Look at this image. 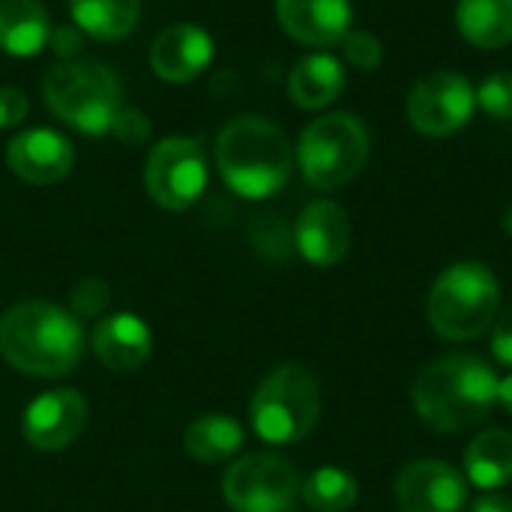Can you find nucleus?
<instances>
[{
	"instance_id": "19",
	"label": "nucleus",
	"mask_w": 512,
	"mask_h": 512,
	"mask_svg": "<svg viewBox=\"0 0 512 512\" xmlns=\"http://www.w3.org/2000/svg\"><path fill=\"white\" fill-rule=\"evenodd\" d=\"M51 39V18L39 0H0V51L36 57Z\"/></svg>"
},
{
	"instance_id": "15",
	"label": "nucleus",
	"mask_w": 512,
	"mask_h": 512,
	"mask_svg": "<svg viewBox=\"0 0 512 512\" xmlns=\"http://www.w3.org/2000/svg\"><path fill=\"white\" fill-rule=\"evenodd\" d=\"M213 36L189 21L165 27L150 45V69L168 84H189L213 63Z\"/></svg>"
},
{
	"instance_id": "4",
	"label": "nucleus",
	"mask_w": 512,
	"mask_h": 512,
	"mask_svg": "<svg viewBox=\"0 0 512 512\" xmlns=\"http://www.w3.org/2000/svg\"><path fill=\"white\" fill-rule=\"evenodd\" d=\"M42 99L66 126L81 135L105 138L123 111L120 78L96 60H63L48 69Z\"/></svg>"
},
{
	"instance_id": "31",
	"label": "nucleus",
	"mask_w": 512,
	"mask_h": 512,
	"mask_svg": "<svg viewBox=\"0 0 512 512\" xmlns=\"http://www.w3.org/2000/svg\"><path fill=\"white\" fill-rule=\"evenodd\" d=\"M51 51L60 54L63 60H72L81 45H84V33L75 24H63V27H51V39H48Z\"/></svg>"
},
{
	"instance_id": "18",
	"label": "nucleus",
	"mask_w": 512,
	"mask_h": 512,
	"mask_svg": "<svg viewBox=\"0 0 512 512\" xmlns=\"http://www.w3.org/2000/svg\"><path fill=\"white\" fill-rule=\"evenodd\" d=\"M345 63L330 51H312L294 63L288 75V96L303 111H321L333 105L345 90Z\"/></svg>"
},
{
	"instance_id": "32",
	"label": "nucleus",
	"mask_w": 512,
	"mask_h": 512,
	"mask_svg": "<svg viewBox=\"0 0 512 512\" xmlns=\"http://www.w3.org/2000/svg\"><path fill=\"white\" fill-rule=\"evenodd\" d=\"M468 512H512V498L504 492H483L468 504Z\"/></svg>"
},
{
	"instance_id": "29",
	"label": "nucleus",
	"mask_w": 512,
	"mask_h": 512,
	"mask_svg": "<svg viewBox=\"0 0 512 512\" xmlns=\"http://www.w3.org/2000/svg\"><path fill=\"white\" fill-rule=\"evenodd\" d=\"M27 111H30L27 96H24L18 87L3 84V87H0V129L21 126V123H24V117H27Z\"/></svg>"
},
{
	"instance_id": "13",
	"label": "nucleus",
	"mask_w": 512,
	"mask_h": 512,
	"mask_svg": "<svg viewBox=\"0 0 512 512\" xmlns=\"http://www.w3.org/2000/svg\"><path fill=\"white\" fill-rule=\"evenodd\" d=\"M6 165L30 186H54L69 177L75 165V147L66 135L33 126L18 132L6 147Z\"/></svg>"
},
{
	"instance_id": "20",
	"label": "nucleus",
	"mask_w": 512,
	"mask_h": 512,
	"mask_svg": "<svg viewBox=\"0 0 512 512\" xmlns=\"http://www.w3.org/2000/svg\"><path fill=\"white\" fill-rule=\"evenodd\" d=\"M465 480L480 492H498L512 483V432L489 429L465 450Z\"/></svg>"
},
{
	"instance_id": "24",
	"label": "nucleus",
	"mask_w": 512,
	"mask_h": 512,
	"mask_svg": "<svg viewBox=\"0 0 512 512\" xmlns=\"http://www.w3.org/2000/svg\"><path fill=\"white\" fill-rule=\"evenodd\" d=\"M300 498L312 512H348L360 498V486L348 471L324 465L300 483Z\"/></svg>"
},
{
	"instance_id": "28",
	"label": "nucleus",
	"mask_w": 512,
	"mask_h": 512,
	"mask_svg": "<svg viewBox=\"0 0 512 512\" xmlns=\"http://www.w3.org/2000/svg\"><path fill=\"white\" fill-rule=\"evenodd\" d=\"M111 135H117V138H120L123 144H129V147H138V144H144V141L150 138V120H147V114H141L138 108H126V105H123V111H120L117 120H114Z\"/></svg>"
},
{
	"instance_id": "22",
	"label": "nucleus",
	"mask_w": 512,
	"mask_h": 512,
	"mask_svg": "<svg viewBox=\"0 0 512 512\" xmlns=\"http://www.w3.org/2000/svg\"><path fill=\"white\" fill-rule=\"evenodd\" d=\"M246 444L243 426L231 414H201L183 432L186 453L201 465L231 462Z\"/></svg>"
},
{
	"instance_id": "34",
	"label": "nucleus",
	"mask_w": 512,
	"mask_h": 512,
	"mask_svg": "<svg viewBox=\"0 0 512 512\" xmlns=\"http://www.w3.org/2000/svg\"><path fill=\"white\" fill-rule=\"evenodd\" d=\"M504 231H507V237H512V204L507 207V213H504Z\"/></svg>"
},
{
	"instance_id": "17",
	"label": "nucleus",
	"mask_w": 512,
	"mask_h": 512,
	"mask_svg": "<svg viewBox=\"0 0 512 512\" xmlns=\"http://www.w3.org/2000/svg\"><path fill=\"white\" fill-rule=\"evenodd\" d=\"M96 360L111 372H138L153 351V333L144 318L132 312H114L96 321L90 336Z\"/></svg>"
},
{
	"instance_id": "1",
	"label": "nucleus",
	"mask_w": 512,
	"mask_h": 512,
	"mask_svg": "<svg viewBox=\"0 0 512 512\" xmlns=\"http://www.w3.org/2000/svg\"><path fill=\"white\" fill-rule=\"evenodd\" d=\"M498 381V372L480 354H444L417 372L411 384V405L435 432H471L483 426L498 405Z\"/></svg>"
},
{
	"instance_id": "27",
	"label": "nucleus",
	"mask_w": 512,
	"mask_h": 512,
	"mask_svg": "<svg viewBox=\"0 0 512 512\" xmlns=\"http://www.w3.org/2000/svg\"><path fill=\"white\" fill-rule=\"evenodd\" d=\"M72 315L75 318H96V315H102L105 312V306H108V300H111V294H108V285L102 282V279H96V276H90V279H81L75 288H72Z\"/></svg>"
},
{
	"instance_id": "21",
	"label": "nucleus",
	"mask_w": 512,
	"mask_h": 512,
	"mask_svg": "<svg viewBox=\"0 0 512 512\" xmlns=\"http://www.w3.org/2000/svg\"><path fill=\"white\" fill-rule=\"evenodd\" d=\"M456 27L480 51L507 48L512 42V0H459Z\"/></svg>"
},
{
	"instance_id": "6",
	"label": "nucleus",
	"mask_w": 512,
	"mask_h": 512,
	"mask_svg": "<svg viewBox=\"0 0 512 512\" xmlns=\"http://www.w3.org/2000/svg\"><path fill=\"white\" fill-rule=\"evenodd\" d=\"M321 417V384L300 363H282L264 375L249 402L255 435L270 447L300 444Z\"/></svg>"
},
{
	"instance_id": "33",
	"label": "nucleus",
	"mask_w": 512,
	"mask_h": 512,
	"mask_svg": "<svg viewBox=\"0 0 512 512\" xmlns=\"http://www.w3.org/2000/svg\"><path fill=\"white\" fill-rule=\"evenodd\" d=\"M498 405L512 417V372L498 381Z\"/></svg>"
},
{
	"instance_id": "2",
	"label": "nucleus",
	"mask_w": 512,
	"mask_h": 512,
	"mask_svg": "<svg viewBox=\"0 0 512 512\" xmlns=\"http://www.w3.org/2000/svg\"><path fill=\"white\" fill-rule=\"evenodd\" d=\"M84 354L81 321L48 300H24L0 318V357L33 378H63Z\"/></svg>"
},
{
	"instance_id": "12",
	"label": "nucleus",
	"mask_w": 512,
	"mask_h": 512,
	"mask_svg": "<svg viewBox=\"0 0 512 512\" xmlns=\"http://www.w3.org/2000/svg\"><path fill=\"white\" fill-rule=\"evenodd\" d=\"M87 423V402L78 390L57 387L36 396L21 414V435L33 450L57 453L78 441Z\"/></svg>"
},
{
	"instance_id": "10",
	"label": "nucleus",
	"mask_w": 512,
	"mask_h": 512,
	"mask_svg": "<svg viewBox=\"0 0 512 512\" xmlns=\"http://www.w3.org/2000/svg\"><path fill=\"white\" fill-rule=\"evenodd\" d=\"M474 111H477V87L453 69H435L423 75L411 87L405 102L408 123L414 126V132L426 138L456 135L471 123Z\"/></svg>"
},
{
	"instance_id": "26",
	"label": "nucleus",
	"mask_w": 512,
	"mask_h": 512,
	"mask_svg": "<svg viewBox=\"0 0 512 512\" xmlns=\"http://www.w3.org/2000/svg\"><path fill=\"white\" fill-rule=\"evenodd\" d=\"M477 108L495 120H512V72H492L477 87Z\"/></svg>"
},
{
	"instance_id": "7",
	"label": "nucleus",
	"mask_w": 512,
	"mask_h": 512,
	"mask_svg": "<svg viewBox=\"0 0 512 512\" xmlns=\"http://www.w3.org/2000/svg\"><path fill=\"white\" fill-rule=\"evenodd\" d=\"M369 150L372 141L366 123L351 111H333L300 132L294 162L312 189L336 192L363 171Z\"/></svg>"
},
{
	"instance_id": "3",
	"label": "nucleus",
	"mask_w": 512,
	"mask_h": 512,
	"mask_svg": "<svg viewBox=\"0 0 512 512\" xmlns=\"http://www.w3.org/2000/svg\"><path fill=\"white\" fill-rule=\"evenodd\" d=\"M216 168L225 186L246 198H273L294 171V147L288 135L267 117L240 114L216 138Z\"/></svg>"
},
{
	"instance_id": "23",
	"label": "nucleus",
	"mask_w": 512,
	"mask_h": 512,
	"mask_svg": "<svg viewBox=\"0 0 512 512\" xmlns=\"http://www.w3.org/2000/svg\"><path fill=\"white\" fill-rule=\"evenodd\" d=\"M72 24L93 39H126L141 21V0H66Z\"/></svg>"
},
{
	"instance_id": "16",
	"label": "nucleus",
	"mask_w": 512,
	"mask_h": 512,
	"mask_svg": "<svg viewBox=\"0 0 512 512\" xmlns=\"http://www.w3.org/2000/svg\"><path fill=\"white\" fill-rule=\"evenodd\" d=\"M276 21L294 42L327 51L351 30L354 6L351 0H276Z\"/></svg>"
},
{
	"instance_id": "8",
	"label": "nucleus",
	"mask_w": 512,
	"mask_h": 512,
	"mask_svg": "<svg viewBox=\"0 0 512 512\" xmlns=\"http://www.w3.org/2000/svg\"><path fill=\"white\" fill-rule=\"evenodd\" d=\"M210 168L201 141L189 135H171L153 144L144 165V189L162 210L183 213L195 207L207 189Z\"/></svg>"
},
{
	"instance_id": "11",
	"label": "nucleus",
	"mask_w": 512,
	"mask_h": 512,
	"mask_svg": "<svg viewBox=\"0 0 512 512\" xmlns=\"http://www.w3.org/2000/svg\"><path fill=\"white\" fill-rule=\"evenodd\" d=\"M393 495L402 512H465L468 510V480L459 468L441 459L408 462Z\"/></svg>"
},
{
	"instance_id": "5",
	"label": "nucleus",
	"mask_w": 512,
	"mask_h": 512,
	"mask_svg": "<svg viewBox=\"0 0 512 512\" xmlns=\"http://www.w3.org/2000/svg\"><path fill=\"white\" fill-rule=\"evenodd\" d=\"M501 309V282L480 261H456L438 273L426 312L432 330L447 342H471L483 336Z\"/></svg>"
},
{
	"instance_id": "30",
	"label": "nucleus",
	"mask_w": 512,
	"mask_h": 512,
	"mask_svg": "<svg viewBox=\"0 0 512 512\" xmlns=\"http://www.w3.org/2000/svg\"><path fill=\"white\" fill-rule=\"evenodd\" d=\"M492 357L512 369V306L501 312L492 324Z\"/></svg>"
},
{
	"instance_id": "9",
	"label": "nucleus",
	"mask_w": 512,
	"mask_h": 512,
	"mask_svg": "<svg viewBox=\"0 0 512 512\" xmlns=\"http://www.w3.org/2000/svg\"><path fill=\"white\" fill-rule=\"evenodd\" d=\"M300 474L279 453H249L222 477L225 504L234 512H291L300 498Z\"/></svg>"
},
{
	"instance_id": "25",
	"label": "nucleus",
	"mask_w": 512,
	"mask_h": 512,
	"mask_svg": "<svg viewBox=\"0 0 512 512\" xmlns=\"http://www.w3.org/2000/svg\"><path fill=\"white\" fill-rule=\"evenodd\" d=\"M339 48H342V57H345V63L348 66H354L357 72H375V69H381V63H384V45H381V39L375 36V33H369V30H348L345 33V39L339 42Z\"/></svg>"
},
{
	"instance_id": "14",
	"label": "nucleus",
	"mask_w": 512,
	"mask_h": 512,
	"mask_svg": "<svg viewBox=\"0 0 512 512\" xmlns=\"http://www.w3.org/2000/svg\"><path fill=\"white\" fill-rule=\"evenodd\" d=\"M294 246L312 267H336L351 252V219L336 201H312L294 225Z\"/></svg>"
}]
</instances>
